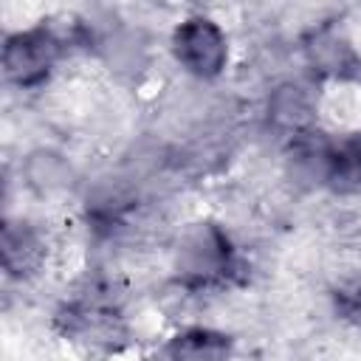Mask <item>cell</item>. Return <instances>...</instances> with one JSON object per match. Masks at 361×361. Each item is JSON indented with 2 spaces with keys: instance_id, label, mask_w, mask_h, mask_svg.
<instances>
[{
  "instance_id": "1",
  "label": "cell",
  "mask_w": 361,
  "mask_h": 361,
  "mask_svg": "<svg viewBox=\"0 0 361 361\" xmlns=\"http://www.w3.org/2000/svg\"><path fill=\"white\" fill-rule=\"evenodd\" d=\"M243 268L237 243L226 231V226L214 220L189 223L175 248H172V271L175 285L189 293H212L237 279Z\"/></svg>"
},
{
  "instance_id": "2",
  "label": "cell",
  "mask_w": 361,
  "mask_h": 361,
  "mask_svg": "<svg viewBox=\"0 0 361 361\" xmlns=\"http://www.w3.org/2000/svg\"><path fill=\"white\" fill-rule=\"evenodd\" d=\"M169 54L186 76L197 82L220 79L231 65L228 28L206 11H192L175 23L169 34Z\"/></svg>"
},
{
  "instance_id": "3",
  "label": "cell",
  "mask_w": 361,
  "mask_h": 361,
  "mask_svg": "<svg viewBox=\"0 0 361 361\" xmlns=\"http://www.w3.org/2000/svg\"><path fill=\"white\" fill-rule=\"evenodd\" d=\"M68 39L48 23H34L6 34L3 39V76L17 90H39L56 73Z\"/></svg>"
},
{
  "instance_id": "4",
  "label": "cell",
  "mask_w": 361,
  "mask_h": 361,
  "mask_svg": "<svg viewBox=\"0 0 361 361\" xmlns=\"http://www.w3.org/2000/svg\"><path fill=\"white\" fill-rule=\"evenodd\" d=\"M302 56L313 79L324 85L361 82V51L355 39L341 28H336L333 23L313 25L302 37Z\"/></svg>"
},
{
  "instance_id": "5",
  "label": "cell",
  "mask_w": 361,
  "mask_h": 361,
  "mask_svg": "<svg viewBox=\"0 0 361 361\" xmlns=\"http://www.w3.org/2000/svg\"><path fill=\"white\" fill-rule=\"evenodd\" d=\"M319 102L322 96L313 90V85L299 79H282L265 96V121L276 135L288 138L290 144L319 130Z\"/></svg>"
},
{
  "instance_id": "6",
  "label": "cell",
  "mask_w": 361,
  "mask_h": 361,
  "mask_svg": "<svg viewBox=\"0 0 361 361\" xmlns=\"http://www.w3.org/2000/svg\"><path fill=\"white\" fill-rule=\"evenodd\" d=\"M54 240L48 231L34 223V220H6L3 237H0V257H3V271L14 282H31L39 274L48 271L54 259Z\"/></svg>"
},
{
  "instance_id": "7",
  "label": "cell",
  "mask_w": 361,
  "mask_h": 361,
  "mask_svg": "<svg viewBox=\"0 0 361 361\" xmlns=\"http://www.w3.org/2000/svg\"><path fill=\"white\" fill-rule=\"evenodd\" d=\"M20 178L34 195L54 197L73 186V166L62 152L39 147L25 155V164L20 166Z\"/></svg>"
},
{
  "instance_id": "8",
  "label": "cell",
  "mask_w": 361,
  "mask_h": 361,
  "mask_svg": "<svg viewBox=\"0 0 361 361\" xmlns=\"http://www.w3.org/2000/svg\"><path fill=\"white\" fill-rule=\"evenodd\" d=\"M333 299H336V310H338V316H344V319L361 324V271L344 276V279L338 282Z\"/></svg>"
}]
</instances>
